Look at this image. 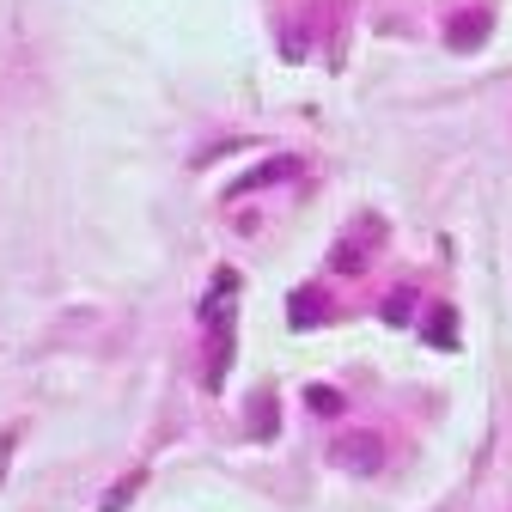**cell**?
<instances>
[{
    "mask_svg": "<svg viewBox=\"0 0 512 512\" xmlns=\"http://www.w3.org/2000/svg\"><path fill=\"white\" fill-rule=\"evenodd\" d=\"M232 293H238V275H232V269H220V275H214V293H208V305H202L208 330H214V366H208V391H220L226 360H232Z\"/></svg>",
    "mask_w": 512,
    "mask_h": 512,
    "instance_id": "1",
    "label": "cell"
},
{
    "mask_svg": "<svg viewBox=\"0 0 512 512\" xmlns=\"http://www.w3.org/2000/svg\"><path fill=\"white\" fill-rule=\"evenodd\" d=\"M330 458H336L342 470H354V476H372V470L384 464V439H378V433H348V439L330 445Z\"/></svg>",
    "mask_w": 512,
    "mask_h": 512,
    "instance_id": "2",
    "label": "cell"
},
{
    "mask_svg": "<svg viewBox=\"0 0 512 512\" xmlns=\"http://www.w3.org/2000/svg\"><path fill=\"white\" fill-rule=\"evenodd\" d=\"M494 31V13H458V19H445V43H452V49H476L482 37Z\"/></svg>",
    "mask_w": 512,
    "mask_h": 512,
    "instance_id": "3",
    "label": "cell"
},
{
    "mask_svg": "<svg viewBox=\"0 0 512 512\" xmlns=\"http://www.w3.org/2000/svg\"><path fill=\"white\" fill-rule=\"evenodd\" d=\"M287 177H299V159H269V165H256V171H244L238 183H232V196H250V189H263V183H287Z\"/></svg>",
    "mask_w": 512,
    "mask_h": 512,
    "instance_id": "4",
    "label": "cell"
},
{
    "mask_svg": "<svg viewBox=\"0 0 512 512\" xmlns=\"http://www.w3.org/2000/svg\"><path fill=\"white\" fill-rule=\"evenodd\" d=\"M287 317H293V324H299V330H311V324H324V317H330V299H324V293H317V287H305V293H293V305H287Z\"/></svg>",
    "mask_w": 512,
    "mask_h": 512,
    "instance_id": "5",
    "label": "cell"
},
{
    "mask_svg": "<svg viewBox=\"0 0 512 512\" xmlns=\"http://www.w3.org/2000/svg\"><path fill=\"white\" fill-rule=\"evenodd\" d=\"M421 330H427V342H433V348H452V342H458V311H452V305L427 311V324H421Z\"/></svg>",
    "mask_w": 512,
    "mask_h": 512,
    "instance_id": "6",
    "label": "cell"
},
{
    "mask_svg": "<svg viewBox=\"0 0 512 512\" xmlns=\"http://www.w3.org/2000/svg\"><path fill=\"white\" fill-rule=\"evenodd\" d=\"M409 317H415V287H397L384 299V324H409Z\"/></svg>",
    "mask_w": 512,
    "mask_h": 512,
    "instance_id": "7",
    "label": "cell"
},
{
    "mask_svg": "<svg viewBox=\"0 0 512 512\" xmlns=\"http://www.w3.org/2000/svg\"><path fill=\"white\" fill-rule=\"evenodd\" d=\"M256 439H275V397H256Z\"/></svg>",
    "mask_w": 512,
    "mask_h": 512,
    "instance_id": "8",
    "label": "cell"
}]
</instances>
